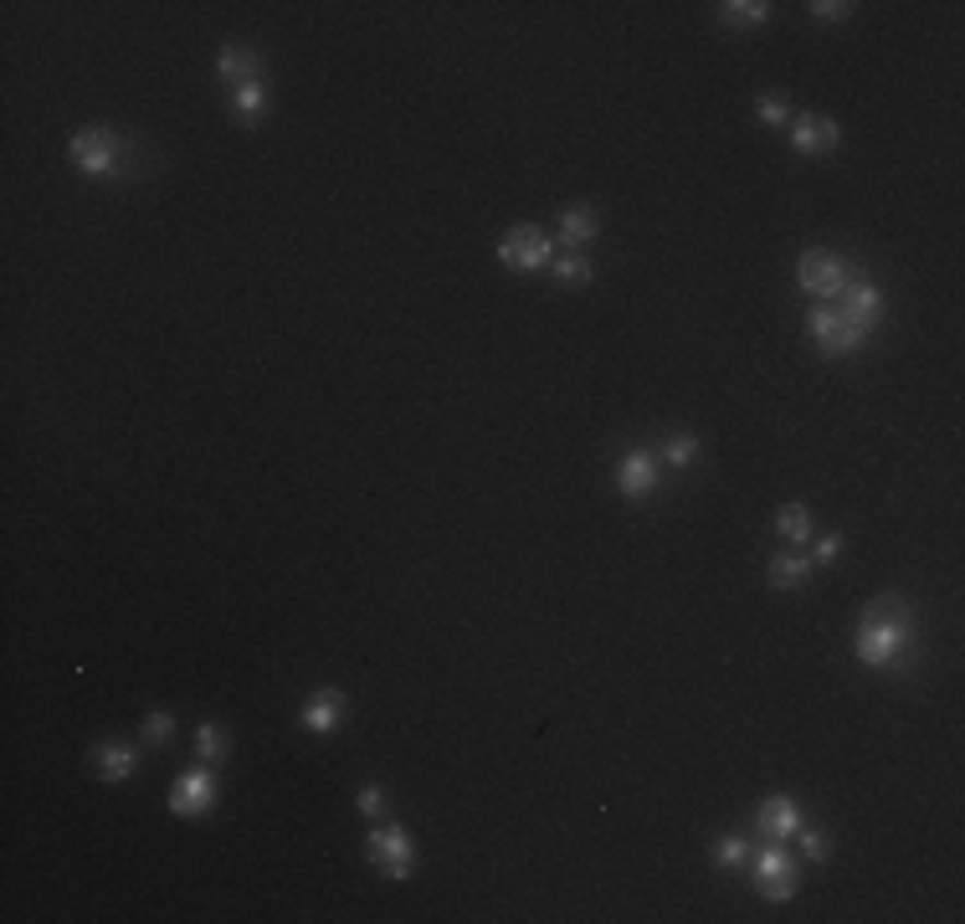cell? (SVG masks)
<instances>
[{"label": "cell", "mask_w": 965, "mask_h": 924, "mask_svg": "<svg viewBox=\"0 0 965 924\" xmlns=\"http://www.w3.org/2000/svg\"><path fill=\"white\" fill-rule=\"evenodd\" d=\"M365 853H370V863H375V868H380L386 878H411V874H416V842H411L407 827H396V822L370 827V838H365Z\"/></svg>", "instance_id": "cell-5"}, {"label": "cell", "mask_w": 965, "mask_h": 924, "mask_svg": "<svg viewBox=\"0 0 965 924\" xmlns=\"http://www.w3.org/2000/svg\"><path fill=\"white\" fill-rule=\"evenodd\" d=\"M755 114H761V124H770V129H780V124H791V108H786V98H780V93H761V103H755Z\"/></svg>", "instance_id": "cell-25"}, {"label": "cell", "mask_w": 965, "mask_h": 924, "mask_svg": "<svg viewBox=\"0 0 965 924\" xmlns=\"http://www.w3.org/2000/svg\"><path fill=\"white\" fill-rule=\"evenodd\" d=\"M596 232H601V217H596V206H565V211H560V236H565V247H570V253L591 247Z\"/></svg>", "instance_id": "cell-15"}, {"label": "cell", "mask_w": 965, "mask_h": 924, "mask_svg": "<svg viewBox=\"0 0 965 924\" xmlns=\"http://www.w3.org/2000/svg\"><path fill=\"white\" fill-rule=\"evenodd\" d=\"M791 144L797 154H832L843 144V129L827 114H791Z\"/></svg>", "instance_id": "cell-10"}, {"label": "cell", "mask_w": 965, "mask_h": 924, "mask_svg": "<svg viewBox=\"0 0 965 924\" xmlns=\"http://www.w3.org/2000/svg\"><path fill=\"white\" fill-rule=\"evenodd\" d=\"M662 483V468H658V457L643 453V447H632V453H622V463H616V488L627 493V499H652Z\"/></svg>", "instance_id": "cell-9"}, {"label": "cell", "mask_w": 965, "mask_h": 924, "mask_svg": "<svg viewBox=\"0 0 965 924\" xmlns=\"http://www.w3.org/2000/svg\"><path fill=\"white\" fill-rule=\"evenodd\" d=\"M216 72L226 87H237V83H247V78H262V57H257L252 47H242V42H226L216 57Z\"/></svg>", "instance_id": "cell-14"}, {"label": "cell", "mask_w": 965, "mask_h": 924, "mask_svg": "<svg viewBox=\"0 0 965 924\" xmlns=\"http://www.w3.org/2000/svg\"><path fill=\"white\" fill-rule=\"evenodd\" d=\"M662 463H668V468H694V463H698V437L673 432V437L662 442Z\"/></svg>", "instance_id": "cell-22"}, {"label": "cell", "mask_w": 965, "mask_h": 924, "mask_svg": "<svg viewBox=\"0 0 965 924\" xmlns=\"http://www.w3.org/2000/svg\"><path fill=\"white\" fill-rule=\"evenodd\" d=\"M776 529H780V539H791V545H812V514H807V504H786V508H780Z\"/></svg>", "instance_id": "cell-19"}, {"label": "cell", "mask_w": 965, "mask_h": 924, "mask_svg": "<svg viewBox=\"0 0 965 924\" xmlns=\"http://www.w3.org/2000/svg\"><path fill=\"white\" fill-rule=\"evenodd\" d=\"M550 272H555V283H560V288H586V283H591V262H586L580 253L555 257V262H550Z\"/></svg>", "instance_id": "cell-20"}, {"label": "cell", "mask_w": 965, "mask_h": 924, "mask_svg": "<svg viewBox=\"0 0 965 924\" xmlns=\"http://www.w3.org/2000/svg\"><path fill=\"white\" fill-rule=\"evenodd\" d=\"M498 262H504L508 272H540L555 262V247H550V236H544L540 226H514V232H504V242H498Z\"/></svg>", "instance_id": "cell-7"}, {"label": "cell", "mask_w": 965, "mask_h": 924, "mask_svg": "<svg viewBox=\"0 0 965 924\" xmlns=\"http://www.w3.org/2000/svg\"><path fill=\"white\" fill-rule=\"evenodd\" d=\"M211 807H216V775L205 771V765H190V771L169 786V811L186 817V822H196V817H205Z\"/></svg>", "instance_id": "cell-8"}, {"label": "cell", "mask_w": 965, "mask_h": 924, "mask_svg": "<svg viewBox=\"0 0 965 924\" xmlns=\"http://www.w3.org/2000/svg\"><path fill=\"white\" fill-rule=\"evenodd\" d=\"M858 11V5H847V0H812V16L816 21H847Z\"/></svg>", "instance_id": "cell-28"}, {"label": "cell", "mask_w": 965, "mask_h": 924, "mask_svg": "<svg viewBox=\"0 0 965 924\" xmlns=\"http://www.w3.org/2000/svg\"><path fill=\"white\" fill-rule=\"evenodd\" d=\"M909 642H915V611H909L904 596L868 601L863 622H858V638H852V653H858L863 668H894V663H904Z\"/></svg>", "instance_id": "cell-1"}, {"label": "cell", "mask_w": 965, "mask_h": 924, "mask_svg": "<svg viewBox=\"0 0 965 924\" xmlns=\"http://www.w3.org/2000/svg\"><path fill=\"white\" fill-rule=\"evenodd\" d=\"M797 283H801V293H812L816 303H832L852 283V272H847V262L832 253V247H812V253H801V262H797Z\"/></svg>", "instance_id": "cell-6"}, {"label": "cell", "mask_w": 965, "mask_h": 924, "mask_svg": "<svg viewBox=\"0 0 965 924\" xmlns=\"http://www.w3.org/2000/svg\"><path fill=\"white\" fill-rule=\"evenodd\" d=\"M355 807L365 811V817H380V811H386V786H375V781H370V786H360L355 791Z\"/></svg>", "instance_id": "cell-27"}, {"label": "cell", "mask_w": 965, "mask_h": 924, "mask_svg": "<svg viewBox=\"0 0 965 924\" xmlns=\"http://www.w3.org/2000/svg\"><path fill=\"white\" fill-rule=\"evenodd\" d=\"M837 554H843V535H822V539H816V550H812L816 565H832Z\"/></svg>", "instance_id": "cell-29"}, {"label": "cell", "mask_w": 965, "mask_h": 924, "mask_svg": "<svg viewBox=\"0 0 965 924\" xmlns=\"http://www.w3.org/2000/svg\"><path fill=\"white\" fill-rule=\"evenodd\" d=\"M134 765H139V750L134 745H123V739H103L98 750H93V771L103 775V781H129L134 775Z\"/></svg>", "instance_id": "cell-12"}, {"label": "cell", "mask_w": 965, "mask_h": 924, "mask_svg": "<svg viewBox=\"0 0 965 924\" xmlns=\"http://www.w3.org/2000/svg\"><path fill=\"white\" fill-rule=\"evenodd\" d=\"M344 709H350V693L344 689H319V693H308L304 699V724L308 729H319V735H329Z\"/></svg>", "instance_id": "cell-13"}, {"label": "cell", "mask_w": 965, "mask_h": 924, "mask_svg": "<svg viewBox=\"0 0 965 924\" xmlns=\"http://www.w3.org/2000/svg\"><path fill=\"white\" fill-rule=\"evenodd\" d=\"M755 827H761L765 838H797L801 827H807V817L797 811V802H786V796H770V802H761V811H755Z\"/></svg>", "instance_id": "cell-11"}, {"label": "cell", "mask_w": 965, "mask_h": 924, "mask_svg": "<svg viewBox=\"0 0 965 924\" xmlns=\"http://www.w3.org/2000/svg\"><path fill=\"white\" fill-rule=\"evenodd\" d=\"M714 863H719L725 874L745 868V863H750V842L745 838H719V842H714Z\"/></svg>", "instance_id": "cell-23"}, {"label": "cell", "mask_w": 965, "mask_h": 924, "mask_svg": "<svg viewBox=\"0 0 965 924\" xmlns=\"http://www.w3.org/2000/svg\"><path fill=\"white\" fill-rule=\"evenodd\" d=\"M745 868L755 874V889H761V899H770V904H786V899H797L801 874H797V863H791V853H786L776 838L765 842L761 853H750Z\"/></svg>", "instance_id": "cell-4"}, {"label": "cell", "mask_w": 965, "mask_h": 924, "mask_svg": "<svg viewBox=\"0 0 965 924\" xmlns=\"http://www.w3.org/2000/svg\"><path fill=\"white\" fill-rule=\"evenodd\" d=\"M226 750H232V735H226V724H201V729H196V756H201L205 765H211V760H221Z\"/></svg>", "instance_id": "cell-21"}, {"label": "cell", "mask_w": 965, "mask_h": 924, "mask_svg": "<svg viewBox=\"0 0 965 924\" xmlns=\"http://www.w3.org/2000/svg\"><path fill=\"white\" fill-rule=\"evenodd\" d=\"M807 335H812V344L827 354V360H843V354L863 350L868 335H873V324H863L858 314H847L843 303L832 299V303H816V308H812V319H807Z\"/></svg>", "instance_id": "cell-2"}, {"label": "cell", "mask_w": 965, "mask_h": 924, "mask_svg": "<svg viewBox=\"0 0 965 924\" xmlns=\"http://www.w3.org/2000/svg\"><path fill=\"white\" fill-rule=\"evenodd\" d=\"M169 735H175L169 709H154L150 720H144V729H139V739H144V745H154V750H160V745H169Z\"/></svg>", "instance_id": "cell-24"}, {"label": "cell", "mask_w": 965, "mask_h": 924, "mask_svg": "<svg viewBox=\"0 0 965 924\" xmlns=\"http://www.w3.org/2000/svg\"><path fill=\"white\" fill-rule=\"evenodd\" d=\"M719 16H725V26H765L770 21V0H725Z\"/></svg>", "instance_id": "cell-18"}, {"label": "cell", "mask_w": 965, "mask_h": 924, "mask_svg": "<svg viewBox=\"0 0 965 924\" xmlns=\"http://www.w3.org/2000/svg\"><path fill=\"white\" fill-rule=\"evenodd\" d=\"M134 150L123 134H114V129H78V134L68 139V154H72V165L83 169L87 180H103V175H119L123 169V154Z\"/></svg>", "instance_id": "cell-3"}, {"label": "cell", "mask_w": 965, "mask_h": 924, "mask_svg": "<svg viewBox=\"0 0 965 924\" xmlns=\"http://www.w3.org/2000/svg\"><path fill=\"white\" fill-rule=\"evenodd\" d=\"M812 565H816V560L807 550H786V554H776V560H770V571H765V575H770V586H776V590H797L801 581L812 575Z\"/></svg>", "instance_id": "cell-16"}, {"label": "cell", "mask_w": 965, "mask_h": 924, "mask_svg": "<svg viewBox=\"0 0 965 924\" xmlns=\"http://www.w3.org/2000/svg\"><path fill=\"white\" fill-rule=\"evenodd\" d=\"M226 93H232V118H237V124H257L262 108H268V83H262V78H247V83L226 87Z\"/></svg>", "instance_id": "cell-17"}, {"label": "cell", "mask_w": 965, "mask_h": 924, "mask_svg": "<svg viewBox=\"0 0 965 924\" xmlns=\"http://www.w3.org/2000/svg\"><path fill=\"white\" fill-rule=\"evenodd\" d=\"M797 838H801V847H807V857H812V863H827V853H832L827 832H816V827H801Z\"/></svg>", "instance_id": "cell-26"}]
</instances>
